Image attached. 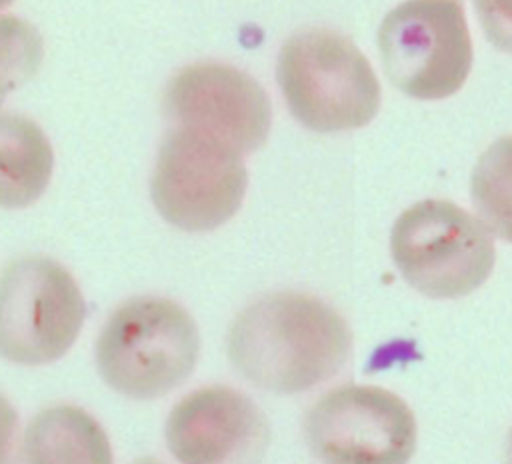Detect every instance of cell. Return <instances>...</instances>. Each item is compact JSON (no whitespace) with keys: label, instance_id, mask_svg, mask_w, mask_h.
Returning <instances> with one entry per match:
<instances>
[{"label":"cell","instance_id":"2","mask_svg":"<svg viewBox=\"0 0 512 464\" xmlns=\"http://www.w3.org/2000/svg\"><path fill=\"white\" fill-rule=\"evenodd\" d=\"M200 354L192 316L176 302L138 296L120 304L96 340V366L116 392L152 400L182 384Z\"/></svg>","mask_w":512,"mask_h":464},{"label":"cell","instance_id":"18","mask_svg":"<svg viewBox=\"0 0 512 464\" xmlns=\"http://www.w3.org/2000/svg\"><path fill=\"white\" fill-rule=\"evenodd\" d=\"M134 464H162V462H158V460H154V458H140V460H136Z\"/></svg>","mask_w":512,"mask_h":464},{"label":"cell","instance_id":"11","mask_svg":"<svg viewBox=\"0 0 512 464\" xmlns=\"http://www.w3.org/2000/svg\"><path fill=\"white\" fill-rule=\"evenodd\" d=\"M112 448L102 426L70 404L38 412L26 426L20 464H112Z\"/></svg>","mask_w":512,"mask_h":464},{"label":"cell","instance_id":"9","mask_svg":"<svg viewBox=\"0 0 512 464\" xmlns=\"http://www.w3.org/2000/svg\"><path fill=\"white\" fill-rule=\"evenodd\" d=\"M164 106L178 126L206 132L240 152L260 148L272 124L270 98L262 86L246 72L216 62L176 72Z\"/></svg>","mask_w":512,"mask_h":464},{"label":"cell","instance_id":"15","mask_svg":"<svg viewBox=\"0 0 512 464\" xmlns=\"http://www.w3.org/2000/svg\"><path fill=\"white\" fill-rule=\"evenodd\" d=\"M488 42L512 54V0H472Z\"/></svg>","mask_w":512,"mask_h":464},{"label":"cell","instance_id":"17","mask_svg":"<svg viewBox=\"0 0 512 464\" xmlns=\"http://www.w3.org/2000/svg\"><path fill=\"white\" fill-rule=\"evenodd\" d=\"M504 464H512V430L508 432L506 446H504Z\"/></svg>","mask_w":512,"mask_h":464},{"label":"cell","instance_id":"7","mask_svg":"<svg viewBox=\"0 0 512 464\" xmlns=\"http://www.w3.org/2000/svg\"><path fill=\"white\" fill-rule=\"evenodd\" d=\"M86 304L72 274L48 256L12 260L0 274V356L26 366L62 358Z\"/></svg>","mask_w":512,"mask_h":464},{"label":"cell","instance_id":"1","mask_svg":"<svg viewBox=\"0 0 512 464\" xmlns=\"http://www.w3.org/2000/svg\"><path fill=\"white\" fill-rule=\"evenodd\" d=\"M226 352L254 386L298 394L340 372L352 354V332L320 298L284 290L254 300L234 318Z\"/></svg>","mask_w":512,"mask_h":464},{"label":"cell","instance_id":"10","mask_svg":"<svg viewBox=\"0 0 512 464\" xmlns=\"http://www.w3.org/2000/svg\"><path fill=\"white\" fill-rule=\"evenodd\" d=\"M270 440L264 412L242 392L206 386L184 396L166 422V444L182 464H248Z\"/></svg>","mask_w":512,"mask_h":464},{"label":"cell","instance_id":"4","mask_svg":"<svg viewBox=\"0 0 512 464\" xmlns=\"http://www.w3.org/2000/svg\"><path fill=\"white\" fill-rule=\"evenodd\" d=\"M402 278L430 298H460L492 274L496 250L486 226L450 200H422L404 210L390 234Z\"/></svg>","mask_w":512,"mask_h":464},{"label":"cell","instance_id":"14","mask_svg":"<svg viewBox=\"0 0 512 464\" xmlns=\"http://www.w3.org/2000/svg\"><path fill=\"white\" fill-rule=\"evenodd\" d=\"M42 58L38 30L16 16H0V102L38 74Z\"/></svg>","mask_w":512,"mask_h":464},{"label":"cell","instance_id":"5","mask_svg":"<svg viewBox=\"0 0 512 464\" xmlns=\"http://www.w3.org/2000/svg\"><path fill=\"white\" fill-rule=\"evenodd\" d=\"M246 188L242 152L228 142L184 126L164 136L150 194L168 224L186 232L214 230L240 210Z\"/></svg>","mask_w":512,"mask_h":464},{"label":"cell","instance_id":"16","mask_svg":"<svg viewBox=\"0 0 512 464\" xmlns=\"http://www.w3.org/2000/svg\"><path fill=\"white\" fill-rule=\"evenodd\" d=\"M18 416L6 396L0 394V464H14Z\"/></svg>","mask_w":512,"mask_h":464},{"label":"cell","instance_id":"3","mask_svg":"<svg viewBox=\"0 0 512 464\" xmlns=\"http://www.w3.org/2000/svg\"><path fill=\"white\" fill-rule=\"evenodd\" d=\"M276 78L292 116L314 132L366 126L380 106V82L350 38L304 30L280 50Z\"/></svg>","mask_w":512,"mask_h":464},{"label":"cell","instance_id":"13","mask_svg":"<svg viewBox=\"0 0 512 464\" xmlns=\"http://www.w3.org/2000/svg\"><path fill=\"white\" fill-rule=\"evenodd\" d=\"M470 196L488 232L512 242V136H502L478 158Z\"/></svg>","mask_w":512,"mask_h":464},{"label":"cell","instance_id":"19","mask_svg":"<svg viewBox=\"0 0 512 464\" xmlns=\"http://www.w3.org/2000/svg\"><path fill=\"white\" fill-rule=\"evenodd\" d=\"M10 2H12V0H0V8H6Z\"/></svg>","mask_w":512,"mask_h":464},{"label":"cell","instance_id":"6","mask_svg":"<svg viewBox=\"0 0 512 464\" xmlns=\"http://www.w3.org/2000/svg\"><path fill=\"white\" fill-rule=\"evenodd\" d=\"M378 48L388 80L418 100H440L462 88L472 42L460 0H406L380 24Z\"/></svg>","mask_w":512,"mask_h":464},{"label":"cell","instance_id":"8","mask_svg":"<svg viewBox=\"0 0 512 464\" xmlns=\"http://www.w3.org/2000/svg\"><path fill=\"white\" fill-rule=\"evenodd\" d=\"M302 432L324 464H408L416 450V420L394 392L342 384L306 412Z\"/></svg>","mask_w":512,"mask_h":464},{"label":"cell","instance_id":"12","mask_svg":"<svg viewBox=\"0 0 512 464\" xmlns=\"http://www.w3.org/2000/svg\"><path fill=\"white\" fill-rule=\"evenodd\" d=\"M52 146L36 122L0 110V206L26 208L48 188Z\"/></svg>","mask_w":512,"mask_h":464}]
</instances>
